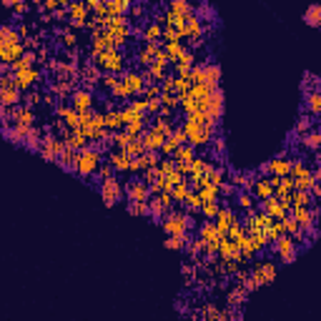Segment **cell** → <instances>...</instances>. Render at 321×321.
Segmentation results:
<instances>
[{"label":"cell","instance_id":"obj_63","mask_svg":"<svg viewBox=\"0 0 321 321\" xmlns=\"http://www.w3.org/2000/svg\"><path fill=\"white\" fill-rule=\"evenodd\" d=\"M311 193L316 196V199H319V203H321V181H319V183H314V188H311Z\"/></svg>","mask_w":321,"mask_h":321},{"label":"cell","instance_id":"obj_18","mask_svg":"<svg viewBox=\"0 0 321 321\" xmlns=\"http://www.w3.org/2000/svg\"><path fill=\"white\" fill-rule=\"evenodd\" d=\"M219 256L223 259V261H241L243 259V254H241V243H236V241H231V239H221L219 241Z\"/></svg>","mask_w":321,"mask_h":321},{"label":"cell","instance_id":"obj_43","mask_svg":"<svg viewBox=\"0 0 321 321\" xmlns=\"http://www.w3.org/2000/svg\"><path fill=\"white\" fill-rule=\"evenodd\" d=\"M148 206H151V219H156L158 223L163 221V216H166V213H171V211H168L163 203H160L158 199H151V201H148Z\"/></svg>","mask_w":321,"mask_h":321},{"label":"cell","instance_id":"obj_55","mask_svg":"<svg viewBox=\"0 0 321 321\" xmlns=\"http://www.w3.org/2000/svg\"><path fill=\"white\" fill-rule=\"evenodd\" d=\"M60 43H63L65 48H73V50H76V43H78L76 30H70V28H68V30H63V33H60Z\"/></svg>","mask_w":321,"mask_h":321},{"label":"cell","instance_id":"obj_5","mask_svg":"<svg viewBox=\"0 0 321 321\" xmlns=\"http://www.w3.org/2000/svg\"><path fill=\"white\" fill-rule=\"evenodd\" d=\"M251 279H254V283L256 286H269V283H274L276 281V274H279V266L274 263V261H269V259H263V261H256L254 266H251Z\"/></svg>","mask_w":321,"mask_h":321},{"label":"cell","instance_id":"obj_24","mask_svg":"<svg viewBox=\"0 0 321 321\" xmlns=\"http://www.w3.org/2000/svg\"><path fill=\"white\" fill-rule=\"evenodd\" d=\"M15 43H23L20 33H18V25L3 23L0 25V45H15Z\"/></svg>","mask_w":321,"mask_h":321},{"label":"cell","instance_id":"obj_39","mask_svg":"<svg viewBox=\"0 0 321 321\" xmlns=\"http://www.w3.org/2000/svg\"><path fill=\"white\" fill-rule=\"evenodd\" d=\"M301 146L309 148V151H321V133L314 128L311 133H306L304 138H301Z\"/></svg>","mask_w":321,"mask_h":321},{"label":"cell","instance_id":"obj_25","mask_svg":"<svg viewBox=\"0 0 321 321\" xmlns=\"http://www.w3.org/2000/svg\"><path fill=\"white\" fill-rule=\"evenodd\" d=\"M251 193L256 196V201H266V199H271L274 196V183H271V178H256V183L251 188Z\"/></svg>","mask_w":321,"mask_h":321},{"label":"cell","instance_id":"obj_8","mask_svg":"<svg viewBox=\"0 0 321 321\" xmlns=\"http://www.w3.org/2000/svg\"><path fill=\"white\" fill-rule=\"evenodd\" d=\"M65 151V140L63 136H53V133H45L43 136V148H40V156L45 160H53V163H58V158L63 156Z\"/></svg>","mask_w":321,"mask_h":321},{"label":"cell","instance_id":"obj_21","mask_svg":"<svg viewBox=\"0 0 321 321\" xmlns=\"http://www.w3.org/2000/svg\"><path fill=\"white\" fill-rule=\"evenodd\" d=\"M160 43H143L138 48V63L140 65H146V68H151L153 63H156V58L160 56Z\"/></svg>","mask_w":321,"mask_h":321},{"label":"cell","instance_id":"obj_3","mask_svg":"<svg viewBox=\"0 0 321 321\" xmlns=\"http://www.w3.org/2000/svg\"><path fill=\"white\" fill-rule=\"evenodd\" d=\"M100 166H103V146H88L78 151V176L83 178L96 176Z\"/></svg>","mask_w":321,"mask_h":321},{"label":"cell","instance_id":"obj_15","mask_svg":"<svg viewBox=\"0 0 321 321\" xmlns=\"http://www.w3.org/2000/svg\"><path fill=\"white\" fill-rule=\"evenodd\" d=\"M70 105H73L78 113H88V111H93V105H96V96L88 91V88H78V91L70 96Z\"/></svg>","mask_w":321,"mask_h":321},{"label":"cell","instance_id":"obj_26","mask_svg":"<svg viewBox=\"0 0 321 321\" xmlns=\"http://www.w3.org/2000/svg\"><path fill=\"white\" fill-rule=\"evenodd\" d=\"M140 38H143L146 43H158L160 38H163V25H160L158 20L146 23L143 28H140Z\"/></svg>","mask_w":321,"mask_h":321},{"label":"cell","instance_id":"obj_14","mask_svg":"<svg viewBox=\"0 0 321 321\" xmlns=\"http://www.w3.org/2000/svg\"><path fill=\"white\" fill-rule=\"evenodd\" d=\"M263 246H266V239L263 234H246L243 243H241V254L246 261H251L259 251H263Z\"/></svg>","mask_w":321,"mask_h":321},{"label":"cell","instance_id":"obj_54","mask_svg":"<svg viewBox=\"0 0 321 321\" xmlns=\"http://www.w3.org/2000/svg\"><path fill=\"white\" fill-rule=\"evenodd\" d=\"M243 299H246V289H243V286H239V283H236V289L228 294V306H239Z\"/></svg>","mask_w":321,"mask_h":321},{"label":"cell","instance_id":"obj_10","mask_svg":"<svg viewBox=\"0 0 321 321\" xmlns=\"http://www.w3.org/2000/svg\"><path fill=\"white\" fill-rule=\"evenodd\" d=\"M199 113H203V116L208 118V123H213V126H216V123L221 120V116H223V91H221V88L201 105Z\"/></svg>","mask_w":321,"mask_h":321},{"label":"cell","instance_id":"obj_32","mask_svg":"<svg viewBox=\"0 0 321 321\" xmlns=\"http://www.w3.org/2000/svg\"><path fill=\"white\" fill-rule=\"evenodd\" d=\"M236 206L241 208V211H256V196L251 193V191H241L239 188V193H236Z\"/></svg>","mask_w":321,"mask_h":321},{"label":"cell","instance_id":"obj_2","mask_svg":"<svg viewBox=\"0 0 321 321\" xmlns=\"http://www.w3.org/2000/svg\"><path fill=\"white\" fill-rule=\"evenodd\" d=\"M160 228H163L168 236H186L188 228H196V219H193V213H186L181 208H173L171 213H166V216H163Z\"/></svg>","mask_w":321,"mask_h":321},{"label":"cell","instance_id":"obj_22","mask_svg":"<svg viewBox=\"0 0 321 321\" xmlns=\"http://www.w3.org/2000/svg\"><path fill=\"white\" fill-rule=\"evenodd\" d=\"M35 113H33V108H25V105H18V108H13V120L10 123H15V126H23V128H35Z\"/></svg>","mask_w":321,"mask_h":321},{"label":"cell","instance_id":"obj_52","mask_svg":"<svg viewBox=\"0 0 321 321\" xmlns=\"http://www.w3.org/2000/svg\"><path fill=\"white\" fill-rule=\"evenodd\" d=\"M281 223H283V231H286V236H296V234H301V228H299V223L294 221L291 213H289V216H283Z\"/></svg>","mask_w":321,"mask_h":321},{"label":"cell","instance_id":"obj_61","mask_svg":"<svg viewBox=\"0 0 321 321\" xmlns=\"http://www.w3.org/2000/svg\"><path fill=\"white\" fill-rule=\"evenodd\" d=\"M213 151H216L219 156H223V153H226V140H223L221 136H216V138H213Z\"/></svg>","mask_w":321,"mask_h":321},{"label":"cell","instance_id":"obj_29","mask_svg":"<svg viewBox=\"0 0 321 321\" xmlns=\"http://www.w3.org/2000/svg\"><path fill=\"white\" fill-rule=\"evenodd\" d=\"M58 166H60L63 171L78 173V151H73V148H65V151H63V156L58 158Z\"/></svg>","mask_w":321,"mask_h":321},{"label":"cell","instance_id":"obj_64","mask_svg":"<svg viewBox=\"0 0 321 321\" xmlns=\"http://www.w3.org/2000/svg\"><path fill=\"white\" fill-rule=\"evenodd\" d=\"M316 131H319V133H321V118H319V120H316Z\"/></svg>","mask_w":321,"mask_h":321},{"label":"cell","instance_id":"obj_38","mask_svg":"<svg viewBox=\"0 0 321 321\" xmlns=\"http://www.w3.org/2000/svg\"><path fill=\"white\" fill-rule=\"evenodd\" d=\"M188 241H191L188 234H186V236H168V239L163 241V246L168 248V251H181V248L188 246Z\"/></svg>","mask_w":321,"mask_h":321},{"label":"cell","instance_id":"obj_56","mask_svg":"<svg viewBox=\"0 0 321 321\" xmlns=\"http://www.w3.org/2000/svg\"><path fill=\"white\" fill-rule=\"evenodd\" d=\"M40 100H43V96L38 91H28L25 98H23V105H25V108H33V105H38Z\"/></svg>","mask_w":321,"mask_h":321},{"label":"cell","instance_id":"obj_30","mask_svg":"<svg viewBox=\"0 0 321 321\" xmlns=\"http://www.w3.org/2000/svg\"><path fill=\"white\" fill-rule=\"evenodd\" d=\"M301 20H304L306 25H311V28H321V3L306 5L304 15H301Z\"/></svg>","mask_w":321,"mask_h":321},{"label":"cell","instance_id":"obj_16","mask_svg":"<svg viewBox=\"0 0 321 321\" xmlns=\"http://www.w3.org/2000/svg\"><path fill=\"white\" fill-rule=\"evenodd\" d=\"M43 80V70H38V68H25V70H20V73H15V83H18V88L20 91H30L33 85H38Z\"/></svg>","mask_w":321,"mask_h":321},{"label":"cell","instance_id":"obj_1","mask_svg":"<svg viewBox=\"0 0 321 321\" xmlns=\"http://www.w3.org/2000/svg\"><path fill=\"white\" fill-rule=\"evenodd\" d=\"M183 131H186V138H188V146H193V148L206 146V143H211V140L216 138V126L208 123V118L203 113L186 116Z\"/></svg>","mask_w":321,"mask_h":321},{"label":"cell","instance_id":"obj_40","mask_svg":"<svg viewBox=\"0 0 321 321\" xmlns=\"http://www.w3.org/2000/svg\"><path fill=\"white\" fill-rule=\"evenodd\" d=\"M201 213H203L206 221H216V216L221 213V201H206L201 206Z\"/></svg>","mask_w":321,"mask_h":321},{"label":"cell","instance_id":"obj_37","mask_svg":"<svg viewBox=\"0 0 321 321\" xmlns=\"http://www.w3.org/2000/svg\"><path fill=\"white\" fill-rule=\"evenodd\" d=\"M153 126H156L160 133H163L166 138H168V136H173V131H176V123H173V118H163V116H156Z\"/></svg>","mask_w":321,"mask_h":321},{"label":"cell","instance_id":"obj_42","mask_svg":"<svg viewBox=\"0 0 321 321\" xmlns=\"http://www.w3.org/2000/svg\"><path fill=\"white\" fill-rule=\"evenodd\" d=\"M306 111L321 118V93H306Z\"/></svg>","mask_w":321,"mask_h":321},{"label":"cell","instance_id":"obj_62","mask_svg":"<svg viewBox=\"0 0 321 321\" xmlns=\"http://www.w3.org/2000/svg\"><path fill=\"white\" fill-rule=\"evenodd\" d=\"M143 13H146L143 5H133V8H131V18H143Z\"/></svg>","mask_w":321,"mask_h":321},{"label":"cell","instance_id":"obj_4","mask_svg":"<svg viewBox=\"0 0 321 321\" xmlns=\"http://www.w3.org/2000/svg\"><path fill=\"white\" fill-rule=\"evenodd\" d=\"M193 83H206L211 88H221V65L219 63H201L191 70Z\"/></svg>","mask_w":321,"mask_h":321},{"label":"cell","instance_id":"obj_6","mask_svg":"<svg viewBox=\"0 0 321 321\" xmlns=\"http://www.w3.org/2000/svg\"><path fill=\"white\" fill-rule=\"evenodd\" d=\"M93 65L103 68L105 73H113V76H118V73L123 76V73H126V70H123V65H126V63H123V53H120V50H116V48L103 50L100 56L93 60Z\"/></svg>","mask_w":321,"mask_h":321},{"label":"cell","instance_id":"obj_34","mask_svg":"<svg viewBox=\"0 0 321 321\" xmlns=\"http://www.w3.org/2000/svg\"><path fill=\"white\" fill-rule=\"evenodd\" d=\"M286 231H283V223L281 221H274L271 226H266V231H263V239H266V243H274V241H279Z\"/></svg>","mask_w":321,"mask_h":321},{"label":"cell","instance_id":"obj_45","mask_svg":"<svg viewBox=\"0 0 321 321\" xmlns=\"http://www.w3.org/2000/svg\"><path fill=\"white\" fill-rule=\"evenodd\" d=\"M226 239H231V241H236V243H243V239H246V226L241 223V221H236L234 226L228 228V234H226Z\"/></svg>","mask_w":321,"mask_h":321},{"label":"cell","instance_id":"obj_47","mask_svg":"<svg viewBox=\"0 0 321 321\" xmlns=\"http://www.w3.org/2000/svg\"><path fill=\"white\" fill-rule=\"evenodd\" d=\"M183 206H186L188 211H201V206H203V199H201V193H196V191L191 188V193L186 196Z\"/></svg>","mask_w":321,"mask_h":321},{"label":"cell","instance_id":"obj_49","mask_svg":"<svg viewBox=\"0 0 321 321\" xmlns=\"http://www.w3.org/2000/svg\"><path fill=\"white\" fill-rule=\"evenodd\" d=\"M314 131V120L311 118H306V116H301L299 120H296V133L301 136V138H304L306 133H311Z\"/></svg>","mask_w":321,"mask_h":321},{"label":"cell","instance_id":"obj_19","mask_svg":"<svg viewBox=\"0 0 321 321\" xmlns=\"http://www.w3.org/2000/svg\"><path fill=\"white\" fill-rule=\"evenodd\" d=\"M140 140H143L146 151H156V153H160V148H163V143H166V136L160 133L156 126H148L146 133L140 136Z\"/></svg>","mask_w":321,"mask_h":321},{"label":"cell","instance_id":"obj_57","mask_svg":"<svg viewBox=\"0 0 321 321\" xmlns=\"http://www.w3.org/2000/svg\"><path fill=\"white\" fill-rule=\"evenodd\" d=\"M98 178H100V181H108V178H113L116 176V168L111 166V163H103L100 168H98V173H96Z\"/></svg>","mask_w":321,"mask_h":321},{"label":"cell","instance_id":"obj_7","mask_svg":"<svg viewBox=\"0 0 321 321\" xmlns=\"http://www.w3.org/2000/svg\"><path fill=\"white\" fill-rule=\"evenodd\" d=\"M98 191H100V201L105 203V206H116L123 196H126V186H123L120 181H118V176H113V178H108V181H100V186H98Z\"/></svg>","mask_w":321,"mask_h":321},{"label":"cell","instance_id":"obj_51","mask_svg":"<svg viewBox=\"0 0 321 321\" xmlns=\"http://www.w3.org/2000/svg\"><path fill=\"white\" fill-rule=\"evenodd\" d=\"M178 148H181V146H178V140H176L173 136H168V138H166V143H163V148H160V156H166V158H173Z\"/></svg>","mask_w":321,"mask_h":321},{"label":"cell","instance_id":"obj_31","mask_svg":"<svg viewBox=\"0 0 321 321\" xmlns=\"http://www.w3.org/2000/svg\"><path fill=\"white\" fill-rule=\"evenodd\" d=\"M131 3L128 0H113V3H105V13L108 18H126V13H131Z\"/></svg>","mask_w":321,"mask_h":321},{"label":"cell","instance_id":"obj_27","mask_svg":"<svg viewBox=\"0 0 321 321\" xmlns=\"http://www.w3.org/2000/svg\"><path fill=\"white\" fill-rule=\"evenodd\" d=\"M199 239H201L203 243H219V241H221V234H219L216 223H213V221H203V223L199 226Z\"/></svg>","mask_w":321,"mask_h":321},{"label":"cell","instance_id":"obj_35","mask_svg":"<svg viewBox=\"0 0 321 321\" xmlns=\"http://www.w3.org/2000/svg\"><path fill=\"white\" fill-rule=\"evenodd\" d=\"M166 10H171V13L178 15V18H188V15H193V5H188L186 0H173V3H168Z\"/></svg>","mask_w":321,"mask_h":321},{"label":"cell","instance_id":"obj_12","mask_svg":"<svg viewBox=\"0 0 321 321\" xmlns=\"http://www.w3.org/2000/svg\"><path fill=\"white\" fill-rule=\"evenodd\" d=\"M126 199L136 201V203H148L151 201V186L143 183L140 178H133V181L126 183Z\"/></svg>","mask_w":321,"mask_h":321},{"label":"cell","instance_id":"obj_23","mask_svg":"<svg viewBox=\"0 0 321 321\" xmlns=\"http://www.w3.org/2000/svg\"><path fill=\"white\" fill-rule=\"evenodd\" d=\"M108 163H111L118 173H128V171H131V163H133V158H131L126 151L116 148V151L108 153Z\"/></svg>","mask_w":321,"mask_h":321},{"label":"cell","instance_id":"obj_9","mask_svg":"<svg viewBox=\"0 0 321 321\" xmlns=\"http://www.w3.org/2000/svg\"><path fill=\"white\" fill-rule=\"evenodd\" d=\"M271 248H274V254L281 259V263H294L296 256H299V246H296V241H294L291 236H286V234H283L279 241H274Z\"/></svg>","mask_w":321,"mask_h":321},{"label":"cell","instance_id":"obj_58","mask_svg":"<svg viewBox=\"0 0 321 321\" xmlns=\"http://www.w3.org/2000/svg\"><path fill=\"white\" fill-rule=\"evenodd\" d=\"M163 43H181V35L176 28H163Z\"/></svg>","mask_w":321,"mask_h":321},{"label":"cell","instance_id":"obj_13","mask_svg":"<svg viewBox=\"0 0 321 321\" xmlns=\"http://www.w3.org/2000/svg\"><path fill=\"white\" fill-rule=\"evenodd\" d=\"M291 216H294V221L299 223V228L304 231V234H309V231H314V223H316V213L311 211V206H294V208H291Z\"/></svg>","mask_w":321,"mask_h":321},{"label":"cell","instance_id":"obj_60","mask_svg":"<svg viewBox=\"0 0 321 321\" xmlns=\"http://www.w3.org/2000/svg\"><path fill=\"white\" fill-rule=\"evenodd\" d=\"M236 186L234 183H221V196H226V199H231V196H234V199H236Z\"/></svg>","mask_w":321,"mask_h":321},{"label":"cell","instance_id":"obj_59","mask_svg":"<svg viewBox=\"0 0 321 321\" xmlns=\"http://www.w3.org/2000/svg\"><path fill=\"white\" fill-rule=\"evenodd\" d=\"M118 80H120L118 76H113V73H105V76L100 78V85H103V88H108V91H113V88L118 85Z\"/></svg>","mask_w":321,"mask_h":321},{"label":"cell","instance_id":"obj_11","mask_svg":"<svg viewBox=\"0 0 321 321\" xmlns=\"http://www.w3.org/2000/svg\"><path fill=\"white\" fill-rule=\"evenodd\" d=\"M261 173H269V176H274V178H286V176H291V160L286 158V156H274L269 163H263L261 166Z\"/></svg>","mask_w":321,"mask_h":321},{"label":"cell","instance_id":"obj_46","mask_svg":"<svg viewBox=\"0 0 321 321\" xmlns=\"http://www.w3.org/2000/svg\"><path fill=\"white\" fill-rule=\"evenodd\" d=\"M196 193H201L203 203H206V201H219V196H221V186H213V183H208L206 188L196 191Z\"/></svg>","mask_w":321,"mask_h":321},{"label":"cell","instance_id":"obj_41","mask_svg":"<svg viewBox=\"0 0 321 321\" xmlns=\"http://www.w3.org/2000/svg\"><path fill=\"white\" fill-rule=\"evenodd\" d=\"M191 193V183L188 181H183V183H176L173 188H171V196H173V201L176 203H181L183 206V201H186V196Z\"/></svg>","mask_w":321,"mask_h":321},{"label":"cell","instance_id":"obj_33","mask_svg":"<svg viewBox=\"0 0 321 321\" xmlns=\"http://www.w3.org/2000/svg\"><path fill=\"white\" fill-rule=\"evenodd\" d=\"M188 48L183 43H163V53H166V58L171 60V65H176L178 60H181V56L186 53Z\"/></svg>","mask_w":321,"mask_h":321},{"label":"cell","instance_id":"obj_36","mask_svg":"<svg viewBox=\"0 0 321 321\" xmlns=\"http://www.w3.org/2000/svg\"><path fill=\"white\" fill-rule=\"evenodd\" d=\"M173 160H176V163H193V160H196V148L193 146H181V148H178L176 151V156H173Z\"/></svg>","mask_w":321,"mask_h":321},{"label":"cell","instance_id":"obj_20","mask_svg":"<svg viewBox=\"0 0 321 321\" xmlns=\"http://www.w3.org/2000/svg\"><path fill=\"white\" fill-rule=\"evenodd\" d=\"M236 221H239L236 211L231 208V206H221V213L216 216V221H213V223H216V228H219V234H221V239H223V236L228 234V228L234 226Z\"/></svg>","mask_w":321,"mask_h":321},{"label":"cell","instance_id":"obj_44","mask_svg":"<svg viewBox=\"0 0 321 321\" xmlns=\"http://www.w3.org/2000/svg\"><path fill=\"white\" fill-rule=\"evenodd\" d=\"M126 211L131 216H151V206L148 203H136V201H126Z\"/></svg>","mask_w":321,"mask_h":321},{"label":"cell","instance_id":"obj_53","mask_svg":"<svg viewBox=\"0 0 321 321\" xmlns=\"http://www.w3.org/2000/svg\"><path fill=\"white\" fill-rule=\"evenodd\" d=\"M158 171H160V176H163V178L173 176V173H176V160H173V158H163V160L158 163Z\"/></svg>","mask_w":321,"mask_h":321},{"label":"cell","instance_id":"obj_17","mask_svg":"<svg viewBox=\"0 0 321 321\" xmlns=\"http://www.w3.org/2000/svg\"><path fill=\"white\" fill-rule=\"evenodd\" d=\"M120 83L128 88L131 96H143V91H146L143 73H138V70H126V73L120 76Z\"/></svg>","mask_w":321,"mask_h":321},{"label":"cell","instance_id":"obj_50","mask_svg":"<svg viewBox=\"0 0 321 321\" xmlns=\"http://www.w3.org/2000/svg\"><path fill=\"white\" fill-rule=\"evenodd\" d=\"M126 153H128L131 158H140V156L146 153V146H143V140H140V138L131 140V143H128V148H126Z\"/></svg>","mask_w":321,"mask_h":321},{"label":"cell","instance_id":"obj_28","mask_svg":"<svg viewBox=\"0 0 321 321\" xmlns=\"http://www.w3.org/2000/svg\"><path fill=\"white\" fill-rule=\"evenodd\" d=\"M103 120H105V131H111V133H118V131L126 128V126H123V116H120L118 108L105 111V113H103Z\"/></svg>","mask_w":321,"mask_h":321},{"label":"cell","instance_id":"obj_48","mask_svg":"<svg viewBox=\"0 0 321 321\" xmlns=\"http://www.w3.org/2000/svg\"><path fill=\"white\" fill-rule=\"evenodd\" d=\"M311 199H314L311 191H294L291 203H294V206H311Z\"/></svg>","mask_w":321,"mask_h":321}]
</instances>
